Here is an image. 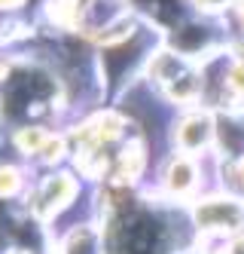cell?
Here are the masks:
<instances>
[{
  "instance_id": "6da1fadb",
  "label": "cell",
  "mask_w": 244,
  "mask_h": 254,
  "mask_svg": "<svg viewBox=\"0 0 244 254\" xmlns=\"http://www.w3.org/2000/svg\"><path fill=\"white\" fill-rule=\"evenodd\" d=\"M195 224L201 230H220V233L238 230L244 224V205L238 199H229V196L204 199V202H198V208H195Z\"/></svg>"
},
{
  "instance_id": "7a4b0ae2",
  "label": "cell",
  "mask_w": 244,
  "mask_h": 254,
  "mask_svg": "<svg viewBox=\"0 0 244 254\" xmlns=\"http://www.w3.org/2000/svg\"><path fill=\"white\" fill-rule=\"evenodd\" d=\"M153 74L177 101H190L198 89V77L174 56H159L156 64H153Z\"/></svg>"
},
{
  "instance_id": "3957f363",
  "label": "cell",
  "mask_w": 244,
  "mask_h": 254,
  "mask_svg": "<svg viewBox=\"0 0 244 254\" xmlns=\"http://www.w3.org/2000/svg\"><path fill=\"white\" fill-rule=\"evenodd\" d=\"M52 95V83L43 77V74H22V77H15L9 83V92L3 98V107H6V114H18V111H28V104L34 101H43Z\"/></svg>"
},
{
  "instance_id": "277c9868",
  "label": "cell",
  "mask_w": 244,
  "mask_h": 254,
  "mask_svg": "<svg viewBox=\"0 0 244 254\" xmlns=\"http://www.w3.org/2000/svg\"><path fill=\"white\" fill-rule=\"evenodd\" d=\"M70 196H73V178H67V175H52L46 184L40 187V193H37L34 208H37V214H40V217H49V214L58 211L61 205H67Z\"/></svg>"
},
{
  "instance_id": "5b68a950",
  "label": "cell",
  "mask_w": 244,
  "mask_h": 254,
  "mask_svg": "<svg viewBox=\"0 0 244 254\" xmlns=\"http://www.w3.org/2000/svg\"><path fill=\"white\" fill-rule=\"evenodd\" d=\"M214 138V126L208 117H190L180 129H177V141H180V147L186 150H201V147H208Z\"/></svg>"
},
{
  "instance_id": "8992f818",
  "label": "cell",
  "mask_w": 244,
  "mask_h": 254,
  "mask_svg": "<svg viewBox=\"0 0 244 254\" xmlns=\"http://www.w3.org/2000/svg\"><path fill=\"white\" fill-rule=\"evenodd\" d=\"M64 254H101V239L92 227H77L64 239Z\"/></svg>"
},
{
  "instance_id": "52a82bcc",
  "label": "cell",
  "mask_w": 244,
  "mask_h": 254,
  "mask_svg": "<svg viewBox=\"0 0 244 254\" xmlns=\"http://www.w3.org/2000/svg\"><path fill=\"white\" fill-rule=\"evenodd\" d=\"M195 187V169L190 162H171V169H168V190L171 193H190Z\"/></svg>"
},
{
  "instance_id": "ba28073f",
  "label": "cell",
  "mask_w": 244,
  "mask_h": 254,
  "mask_svg": "<svg viewBox=\"0 0 244 254\" xmlns=\"http://www.w3.org/2000/svg\"><path fill=\"white\" fill-rule=\"evenodd\" d=\"M15 190H18L15 169H0V196H12Z\"/></svg>"
},
{
  "instance_id": "9c48e42d",
  "label": "cell",
  "mask_w": 244,
  "mask_h": 254,
  "mask_svg": "<svg viewBox=\"0 0 244 254\" xmlns=\"http://www.w3.org/2000/svg\"><path fill=\"white\" fill-rule=\"evenodd\" d=\"M226 254H244V239H235V242L226 248Z\"/></svg>"
},
{
  "instance_id": "30bf717a",
  "label": "cell",
  "mask_w": 244,
  "mask_h": 254,
  "mask_svg": "<svg viewBox=\"0 0 244 254\" xmlns=\"http://www.w3.org/2000/svg\"><path fill=\"white\" fill-rule=\"evenodd\" d=\"M195 3H201V6H223L226 0H195Z\"/></svg>"
},
{
  "instance_id": "8fae6325",
  "label": "cell",
  "mask_w": 244,
  "mask_h": 254,
  "mask_svg": "<svg viewBox=\"0 0 244 254\" xmlns=\"http://www.w3.org/2000/svg\"><path fill=\"white\" fill-rule=\"evenodd\" d=\"M238 184L244 187V162H238Z\"/></svg>"
},
{
  "instance_id": "7c38bea8",
  "label": "cell",
  "mask_w": 244,
  "mask_h": 254,
  "mask_svg": "<svg viewBox=\"0 0 244 254\" xmlns=\"http://www.w3.org/2000/svg\"><path fill=\"white\" fill-rule=\"evenodd\" d=\"M22 0H0V6H18Z\"/></svg>"
},
{
  "instance_id": "4fadbf2b",
  "label": "cell",
  "mask_w": 244,
  "mask_h": 254,
  "mask_svg": "<svg viewBox=\"0 0 244 254\" xmlns=\"http://www.w3.org/2000/svg\"><path fill=\"white\" fill-rule=\"evenodd\" d=\"M241 19H244V9H241Z\"/></svg>"
}]
</instances>
